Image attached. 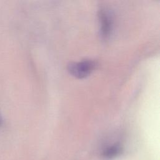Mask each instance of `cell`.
<instances>
[{
    "label": "cell",
    "instance_id": "cell-1",
    "mask_svg": "<svg viewBox=\"0 0 160 160\" xmlns=\"http://www.w3.org/2000/svg\"><path fill=\"white\" fill-rule=\"evenodd\" d=\"M95 62L91 60H84L79 62H71L68 66L69 72L78 78H82L89 75L93 70Z\"/></svg>",
    "mask_w": 160,
    "mask_h": 160
},
{
    "label": "cell",
    "instance_id": "cell-2",
    "mask_svg": "<svg viewBox=\"0 0 160 160\" xmlns=\"http://www.w3.org/2000/svg\"><path fill=\"white\" fill-rule=\"evenodd\" d=\"M100 19L101 22V34L104 38L107 37L111 29V20L106 12L102 11L100 12Z\"/></svg>",
    "mask_w": 160,
    "mask_h": 160
},
{
    "label": "cell",
    "instance_id": "cell-3",
    "mask_svg": "<svg viewBox=\"0 0 160 160\" xmlns=\"http://www.w3.org/2000/svg\"><path fill=\"white\" fill-rule=\"evenodd\" d=\"M120 152V147L118 145H113L108 148L103 152V156L106 158L116 157Z\"/></svg>",
    "mask_w": 160,
    "mask_h": 160
}]
</instances>
